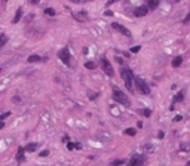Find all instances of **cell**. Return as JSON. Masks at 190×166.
Returning <instances> with one entry per match:
<instances>
[{
	"mask_svg": "<svg viewBox=\"0 0 190 166\" xmlns=\"http://www.w3.org/2000/svg\"><path fill=\"white\" fill-rule=\"evenodd\" d=\"M113 99L116 101V102H119V104H122V105H126V107H131V99L125 95V92H122L119 88H116V86H113Z\"/></svg>",
	"mask_w": 190,
	"mask_h": 166,
	"instance_id": "obj_1",
	"label": "cell"
},
{
	"mask_svg": "<svg viewBox=\"0 0 190 166\" xmlns=\"http://www.w3.org/2000/svg\"><path fill=\"white\" fill-rule=\"evenodd\" d=\"M121 76H122V79H123V82H125V85H126V88H128L129 91H134V88H132V80H134L132 71H131L129 68H122Z\"/></svg>",
	"mask_w": 190,
	"mask_h": 166,
	"instance_id": "obj_2",
	"label": "cell"
},
{
	"mask_svg": "<svg viewBox=\"0 0 190 166\" xmlns=\"http://www.w3.org/2000/svg\"><path fill=\"white\" fill-rule=\"evenodd\" d=\"M135 85H137V89H138L140 92L143 93V95H149L150 93V86L147 85V82H144L143 79H135Z\"/></svg>",
	"mask_w": 190,
	"mask_h": 166,
	"instance_id": "obj_3",
	"label": "cell"
},
{
	"mask_svg": "<svg viewBox=\"0 0 190 166\" xmlns=\"http://www.w3.org/2000/svg\"><path fill=\"white\" fill-rule=\"evenodd\" d=\"M101 67H103V71H105L107 76H114V70H113V65L110 64V61L105 58V56H101Z\"/></svg>",
	"mask_w": 190,
	"mask_h": 166,
	"instance_id": "obj_4",
	"label": "cell"
},
{
	"mask_svg": "<svg viewBox=\"0 0 190 166\" xmlns=\"http://www.w3.org/2000/svg\"><path fill=\"white\" fill-rule=\"evenodd\" d=\"M58 58L66 64V65H71V55H70V51L67 48H64V49H61L60 52H58Z\"/></svg>",
	"mask_w": 190,
	"mask_h": 166,
	"instance_id": "obj_5",
	"label": "cell"
},
{
	"mask_svg": "<svg viewBox=\"0 0 190 166\" xmlns=\"http://www.w3.org/2000/svg\"><path fill=\"white\" fill-rule=\"evenodd\" d=\"M144 162H146V157H144V156H138V154H135V156L131 157V160H129L128 166H143L144 165Z\"/></svg>",
	"mask_w": 190,
	"mask_h": 166,
	"instance_id": "obj_6",
	"label": "cell"
},
{
	"mask_svg": "<svg viewBox=\"0 0 190 166\" xmlns=\"http://www.w3.org/2000/svg\"><path fill=\"white\" fill-rule=\"evenodd\" d=\"M111 28L113 30H116V31H119L121 34H123V36H128V37H131V31L126 28V27H123L122 24H118V22H113L111 24Z\"/></svg>",
	"mask_w": 190,
	"mask_h": 166,
	"instance_id": "obj_7",
	"label": "cell"
},
{
	"mask_svg": "<svg viewBox=\"0 0 190 166\" xmlns=\"http://www.w3.org/2000/svg\"><path fill=\"white\" fill-rule=\"evenodd\" d=\"M73 17L77 19L79 22H85V21H88V14L86 11H80V12H74L73 14Z\"/></svg>",
	"mask_w": 190,
	"mask_h": 166,
	"instance_id": "obj_8",
	"label": "cell"
},
{
	"mask_svg": "<svg viewBox=\"0 0 190 166\" xmlns=\"http://www.w3.org/2000/svg\"><path fill=\"white\" fill-rule=\"evenodd\" d=\"M149 14V8L147 6H140V8H137L135 11H134V15L135 17H146Z\"/></svg>",
	"mask_w": 190,
	"mask_h": 166,
	"instance_id": "obj_9",
	"label": "cell"
},
{
	"mask_svg": "<svg viewBox=\"0 0 190 166\" xmlns=\"http://www.w3.org/2000/svg\"><path fill=\"white\" fill-rule=\"evenodd\" d=\"M24 153H25V148L24 147H19L17 151V162L18 163H22L24 160H25V157H24Z\"/></svg>",
	"mask_w": 190,
	"mask_h": 166,
	"instance_id": "obj_10",
	"label": "cell"
},
{
	"mask_svg": "<svg viewBox=\"0 0 190 166\" xmlns=\"http://www.w3.org/2000/svg\"><path fill=\"white\" fill-rule=\"evenodd\" d=\"M184 99V91H180V92L177 93V96L174 98V101H172V107H171V110H174V105L177 104V102H181Z\"/></svg>",
	"mask_w": 190,
	"mask_h": 166,
	"instance_id": "obj_11",
	"label": "cell"
},
{
	"mask_svg": "<svg viewBox=\"0 0 190 166\" xmlns=\"http://www.w3.org/2000/svg\"><path fill=\"white\" fill-rule=\"evenodd\" d=\"M40 61H46V58H42L39 55H30L27 58V62H40Z\"/></svg>",
	"mask_w": 190,
	"mask_h": 166,
	"instance_id": "obj_12",
	"label": "cell"
},
{
	"mask_svg": "<svg viewBox=\"0 0 190 166\" xmlns=\"http://www.w3.org/2000/svg\"><path fill=\"white\" fill-rule=\"evenodd\" d=\"M157 6H159V0H147V8H149V11H155Z\"/></svg>",
	"mask_w": 190,
	"mask_h": 166,
	"instance_id": "obj_13",
	"label": "cell"
},
{
	"mask_svg": "<svg viewBox=\"0 0 190 166\" xmlns=\"http://www.w3.org/2000/svg\"><path fill=\"white\" fill-rule=\"evenodd\" d=\"M181 62H183V56H175V58L172 59V67H175V68L180 67Z\"/></svg>",
	"mask_w": 190,
	"mask_h": 166,
	"instance_id": "obj_14",
	"label": "cell"
},
{
	"mask_svg": "<svg viewBox=\"0 0 190 166\" xmlns=\"http://www.w3.org/2000/svg\"><path fill=\"white\" fill-rule=\"evenodd\" d=\"M21 17H22V8H18V9H17V14H15V18H14V21H12V22H14V24H17L18 21L21 19Z\"/></svg>",
	"mask_w": 190,
	"mask_h": 166,
	"instance_id": "obj_15",
	"label": "cell"
},
{
	"mask_svg": "<svg viewBox=\"0 0 190 166\" xmlns=\"http://www.w3.org/2000/svg\"><path fill=\"white\" fill-rule=\"evenodd\" d=\"M36 148H37V143H30L27 147H25V151H36Z\"/></svg>",
	"mask_w": 190,
	"mask_h": 166,
	"instance_id": "obj_16",
	"label": "cell"
},
{
	"mask_svg": "<svg viewBox=\"0 0 190 166\" xmlns=\"http://www.w3.org/2000/svg\"><path fill=\"white\" fill-rule=\"evenodd\" d=\"M121 165H125V160H123V159H118V160L111 162V166H121Z\"/></svg>",
	"mask_w": 190,
	"mask_h": 166,
	"instance_id": "obj_17",
	"label": "cell"
},
{
	"mask_svg": "<svg viewBox=\"0 0 190 166\" xmlns=\"http://www.w3.org/2000/svg\"><path fill=\"white\" fill-rule=\"evenodd\" d=\"M85 67H86L88 70H94L97 67V64L95 62H85Z\"/></svg>",
	"mask_w": 190,
	"mask_h": 166,
	"instance_id": "obj_18",
	"label": "cell"
},
{
	"mask_svg": "<svg viewBox=\"0 0 190 166\" xmlns=\"http://www.w3.org/2000/svg\"><path fill=\"white\" fill-rule=\"evenodd\" d=\"M125 133H126V135H129V136H134L137 132H135V129H132V128H128V129L125 130Z\"/></svg>",
	"mask_w": 190,
	"mask_h": 166,
	"instance_id": "obj_19",
	"label": "cell"
},
{
	"mask_svg": "<svg viewBox=\"0 0 190 166\" xmlns=\"http://www.w3.org/2000/svg\"><path fill=\"white\" fill-rule=\"evenodd\" d=\"M6 42H8V37L5 36V34H0V48H2Z\"/></svg>",
	"mask_w": 190,
	"mask_h": 166,
	"instance_id": "obj_20",
	"label": "cell"
},
{
	"mask_svg": "<svg viewBox=\"0 0 190 166\" xmlns=\"http://www.w3.org/2000/svg\"><path fill=\"white\" fill-rule=\"evenodd\" d=\"M45 12H46L48 15H51V17H55V9H52V8H46Z\"/></svg>",
	"mask_w": 190,
	"mask_h": 166,
	"instance_id": "obj_21",
	"label": "cell"
},
{
	"mask_svg": "<svg viewBox=\"0 0 190 166\" xmlns=\"http://www.w3.org/2000/svg\"><path fill=\"white\" fill-rule=\"evenodd\" d=\"M9 116H11V111H6V113H3V114L0 116V122H3V120H5V119H8Z\"/></svg>",
	"mask_w": 190,
	"mask_h": 166,
	"instance_id": "obj_22",
	"label": "cell"
},
{
	"mask_svg": "<svg viewBox=\"0 0 190 166\" xmlns=\"http://www.w3.org/2000/svg\"><path fill=\"white\" fill-rule=\"evenodd\" d=\"M39 156H40V157H48V156H49V150H42Z\"/></svg>",
	"mask_w": 190,
	"mask_h": 166,
	"instance_id": "obj_23",
	"label": "cell"
},
{
	"mask_svg": "<svg viewBox=\"0 0 190 166\" xmlns=\"http://www.w3.org/2000/svg\"><path fill=\"white\" fill-rule=\"evenodd\" d=\"M140 49H141V46H134V48L131 49V52H134V54H135V52H140Z\"/></svg>",
	"mask_w": 190,
	"mask_h": 166,
	"instance_id": "obj_24",
	"label": "cell"
},
{
	"mask_svg": "<svg viewBox=\"0 0 190 166\" xmlns=\"http://www.w3.org/2000/svg\"><path fill=\"white\" fill-rule=\"evenodd\" d=\"M143 114H144L146 117H150V114H152V111H150V110H143Z\"/></svg>",
	"mask_w": 190,
	"mask_h": 166,
	"instance_id": "obj_25",
	"label": "cell"
},
{
	"mask_svg": "<svg viewBox=\"0 0 190 166\" xmlns=\"http://www.w3.org/2000/svg\"><path fill=\"white\" fill-rule=\"evenodd\" d=\"M174 120H175V122H181V120H183V117L178 114V116H175V119H174Z\"/></svg>",
	"mask_w": 190,
	"mask_h": 166,
	"instance_id": "obj_26",
	"label": "cell"
},
{
	"mask_svg": "<svg viewBox=\"0 0 190 166\" xmlns=\"http://www.w3.org/2000/svg\"><path fill=\"white\" fill-rule=\"evenodd\" d=\"M67 148H69V150H73V148H74V144H71V143H67Z\"/></svg>",
	"mask_w": 190,
	"mask_h": 166,
	"instance_id": "obj_27",
	"label": "cell"
},
{
	"mask_svg": "<svg viewBox=\"0 0 190 166\" xmlns=\"http://www.w3.org/2000/svg\"><path fill=\"white\" fill-rule=\"evenodd\" d=\"M189 21H190V14H189V15H187V17H186V18H184V24H187Z\"/></svg>",
	"mask_w": 190,
	"mask_h": 166,
	"instance_id": "obj_28",
	"label": "cell"
},
{
	"mask_svg": "<svg viewBox=\"0 0 190 166\" xmlns=\"http://www.w3.org/2000/svg\"><path fill=\"white\" fill-rule=\"evenodd\" d=\"M14 102H19L21 101V98H18V96H14V99H12Z\"/></svg>",
	"mask_w": 190,
	"mask_h": 166,
	"instance_id": "obj_29",
	"label": "cell"
},
{
	"mask_svg": "<svg viewBox=\"0 0 190 166\" xmlns=\"http://www.w3.org/2000/svg\"><path fill=\"white\" fill-rule=\"evenodd\" d=\"M74 147H76V148H79V150H80V148H82V144H79V143H76V144H74Z\"/></svg>",
	"mask_w": 190,
	"mask_h": 166,
	"instance_id": "obj_30",
	"label": "cell"
},
{
	"mask_svg": "<svg viewBox=\"0 0 190 166\" xmlns=\"http://www.w3.org/2000/svg\"><path fill=\"white\" fill-rule=\"evenodd\" d=\"M114 2H118V0H108V2H107V6H110V5L114 3Z\"/></svg>",
	"mask_w": 190,
	"mask_h": 166,
	"instance_id": "obj_31",
	"label": "cell"
},
{
	"mask_svg": "<svg viewBox=\"0 0 190 166\" xmlns=\"http://www.w3.org/2000/svg\"><path fill=\"white\" fill-rule=\"evenodd\" d=\"M30 2H31V3H33V5H37V3H39V2H40V0H30Z\"/></svg>",
	"mask_w": 190,
	"mask_h": 166,
	"instance_id": "obj_32",
	"label": "cell"
},
{
	"mask_svg": "<svg viewBox=\"0 0 190 166\" xmlns=\"http://www.w3.org/2000/svg\"><path fill=\"white\" fill-rule=\"evenodd\" d=\"M3 128H5V123H3V122H0V129H3Z\"/></svg>",
	"mask_w": 190,
	"mask_h": 166,
	"instance_id": "obj_33",
	"label": "cell"
},
{
	"mask_svg": "<svg viewBox=\"0 0 190 166\" xmlns=\"http://www.w3.org/2000/svg\"><path fill=\"white\" fill-rule=\"evenodd\" d=\"M73 3H79V2H82V0H71Z\"/></svg>",
	"mask_w": 190,
	"mask_h": 166,
	"instance_id": "obj_34",
	"label": "cell"
},
{
	"mask_svg": "<svg viewBox=\"0 0 190 166\" xmlns=\"http://www.w3.org/2000/svg\"><path fill=\"white\" fill-rule=\"evenodd\" d=\"M83 2H92V0H83Z\"/></svg>",
	"mask_w": 190,
	"mask_h": 166,
	"instance_id": "obj_35",
	"label": "cell"
}]
</instances>
